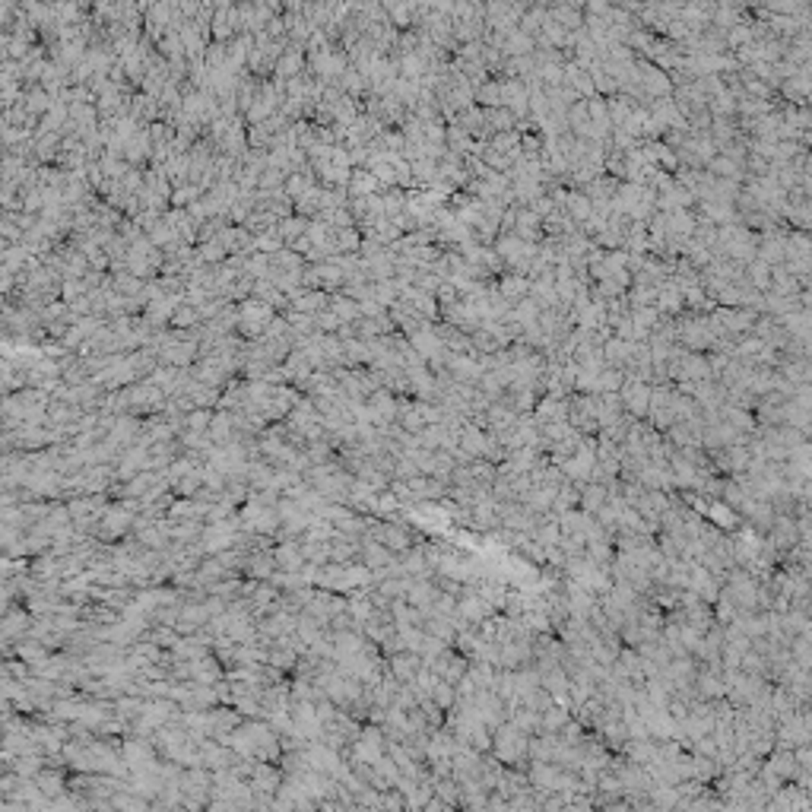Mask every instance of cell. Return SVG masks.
I'll return each mask as SVG.
<instances>
[{
  "instance_id": "1",
  "label": "cell",
  "mask_w": 812,
  "mask_h": 812,
  "mask_svg": "<svg viewBox=\"0 0 812 812\" xmlns=\"http://www.w3.org/2000/svg\"><path fill=\"white\" fill-rule=\"evenodd\" d=\"M273 556H276V568L279 572H301L305 568V549H301V536L299 540H279L276 549H273Z\"/></svg>"
},
{
  "instance_id": "7",
  "label": "cell",
  "mask_w": 812,
  "mask_h": 812,
  "mask_svg": "<svg viewBox=\"0 0 812 812\" xmlns=\"http://www.w3.org/2000/svg\"><path fill=\"white\" fill-rule=\"evenodd\" d=\"M301 232H308V222H305V219H286V222L279 226V235L289 238V241H292L295 235H301Z\"/></svg>"
},
{
  "instance_id": "4",
  "label": "cell",
  "mask_w": 812,
  "mask_h": 812,
  "mask_svg": "<svg viewBox=\"0 0 812 812\" xmlns=\"http://www.w3.org/2000/svg\"><path fill=\"white\" fill-rule=\"evenodd\" d=\"M435 597H438V590L432 584H419V581H413V587H409L406 600L413 603V606H419V609H429L432 603H435Z\"/></svg>"
},
{
  "instance_id": "6",
  "label": "cell",
  "mask_w": 812,
  "mask_h": 812,
  "mask_svg": "<svg viewBox=\"0 0 812 812\" xmlns=\"http://www.w3.org/2000/svg\"><path fill=\"white\" fill-rule=\"evenodd\" d=\"M432 698H435L438 707H451L454 698H457V692H454V682H448V679H438L435 689H432Z\"/></svg>"
},
{
  "instance_id": "2",
  "label": "cell",
  "mask_w": 812,
  "mask_h": 812,
  "mask_svg": "<svg viewBox=\"0 0 812 812\" xmlns=\"http://www.w3.org/2000/svg\"><path fill=\"white\" fill-rule=\"evenodd\" d=\"M387 667H391V673L400 682H413V679L419 676V669L425 667V660H422V654H416V651H400V654L387 657Z\"/></svg>"
},
{
  "instance_id": "5",
  "label": "cell",
  "mask_w": 812,
  "mask_h": 812,
  "mask_svg": "<svg viewBox=\"0 0 812 812\" xmlns=\"http://www.w3.org/2000/svg\"><path fill=\"white\" fill-rule=\"evenodd\" d=\"M213 409L210 406H197V409H191L188 416H184V429H194V432H210V422H213Z\"/></svg>"
},
{
  "instance_id": "8",
  "label": "cell",
  "mask_w": 812,
  "mask_h": 812,
  "mask_svg": "<svg viewBox=\"0 0 812 812\" xmlns=\"http://www.w3.org/2000/svg\"><path fill=\"white\" fill-rule=\"evenodd\" d=\"M464 444L470 448V451H482V448H486V438H482L476 429H466L464 432Z\"/></svg>"
},
{
  "instance_id": "3",
  "label": "cell",
  "mask_w": 812,
  "mask_h": 812,
  "mask_svg": "<svg viewBox=\"0 0 812 812\" xmlns=\"http://www.w3.org/2000/svg\"><path fill=\"white\" fill-rule=\"evenodd\" d=\"M35 784H38V790H42L48 800L60 797V793H67V777L60 775V768H51V765H45L42 771H38Z\"/></svg>"
}]
</instances>
